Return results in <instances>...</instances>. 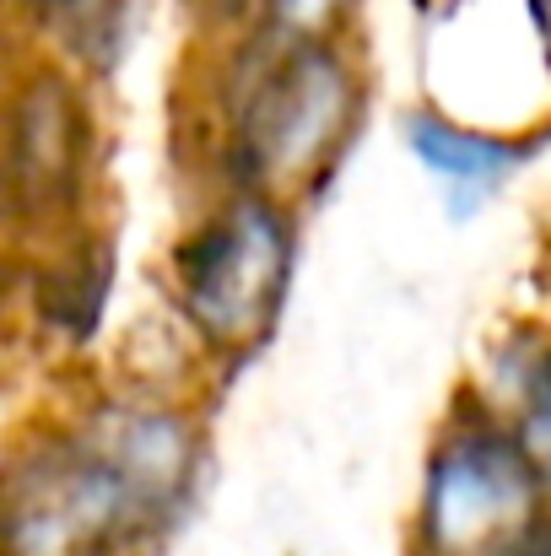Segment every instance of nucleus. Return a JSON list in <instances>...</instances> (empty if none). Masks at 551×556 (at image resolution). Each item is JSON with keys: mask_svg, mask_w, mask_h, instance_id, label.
Segmentation results:
<instances>
[{"mask_svg": "<svg viewBox=\"0 0 551 556\" xmlns=\"http://www.w3.org/2000/svg\"><path fill=\"white\" fill-rule=\"evenodd\" d=\"M358 119L363 76L341 43H276L260 33V54L227 98L233 189L298 205L336 174Z\"/></svg>", "mask_w": 551, "mask_h": 556, "instance_id": "nucleus-1", "label": "nucleus"}, {"mask_svg": "<svg viewBox=\"0 0 551 556\" xmlns=\"http://www.w3.org/2000/svg\"><path fill=\"white\" fill-rule=\"evenodd\" d=\"M298 205L227 189L179 243H174V308L211 357H254L281 319L292 260H298Z\"/></svg>", "mask_w": 551, "mask_h": 556, "instance_id": "nucleus-2", "label": "nucleus"}, {"mask_svg": "<svg viewBox=\"0 0 551 556\" xmlns=\"http://www.w3.org/2000/svg\"><path fill=\"white\" fill-rule=\"evenodd\" d=\"M551 519V497L487 394L449 410L416 497L422 556H509Z\"/></svg>", "mask_w": 551, "mask_h": 556, "instance_id": "nucleus-3", "label": "nucleus"}, {"mask_svg": "<svg viewBox=\"0 0 551 556\" xmlns=\"http://www.w3.org/2000/svg\"><path fill=\"white\" fill-rule=\"evenodd\" d=\"M168 519L120 476V465L60 421L22 443L5 470V556H130Z\"/></svg>", "mask_w": 551, "mask_h": 556, "instance_id": "nucleus-4", "label": "nucleus"}, {"mask_svg": "<svg viewBox=\"0 0 551 556\" xmlns=\"http://www.w3.org/2000/svg\"><path fill=\"white\" fill-rule=\"evenodd\" d=\"M92 98L76 71L38 60L11 98V147H5V205L16 232H43L71 222L92 185Z\"/></svg>", "mask_w": 551, "mask_h": 556, "instance_id": "nucleus-5", "label": "nucleus"}, {"mask_svg": "<svg viewBox=\"0 0 551 556\" xmlns=\"http://www.w3.org/2000/svg\"><path fill=\"white\" fill-rule=\"evenodd\" d=\"M405 147L422 163V174L438 185L454 222H471L476 211H487L536 152V141L471 130V125H460L438 109H411L405 114Z\"/></svg>", "mask_w": 551, "mask_h": 556, "instance_id": "nucleus-6", "label": "nucleus"}, {"mask_svg": "<svg viewBox=\"0 0 551 556\" xmlns=\"http://www.w3.org/2000/svg\"><path fill=\"white\" fill-rule=\"evenodd\" d=\"M27 5L54 60L76 71L82 81H92V76L120 71V60L136 43L147 0H27Z\"/></svg>", "mask_w": 551, "mask_h": 556, "instance_id": "nucleus-7", "label": "nucleus"}, {"mask_svg": "<svg viewBox=\"0 0 551 556\" xmlns=\"http://www.w3.org/2000/svg\"><path fill=\"white\" fill-rule=\"evenodd\" d=\"M498 405V416L509 421V432L519 438L530 470L541 476L551 497V341H525L514 352L498 357V383L487 394Z\"/></svg>", "mask_w": 551, "mask_h": 556, "instance_id": "nucleus-8", "label": "nucleus"}, {"mask_svg": "<svg viewBox=\"0 0 551 556\" xmlns=\"http://www.w3.org/2000/svg\"><path fill=\"white\" fill-rule=\"evenodd\" d=\"M254 16L260 33L276 43H336L341 22L352 16V0H260Z\"/></svg>", "mask_w": 551, "mask_h": 556, "instance_id": "nucleus-9", "label": "nucleus"}, {"mask_svg": "<svg viewBox=\"0 0 551 556\" xmlns=\"http://www.w3.org/2000/svg\"><path fill=\"white\" fill-rule=\"evenodd\" d=\"M200 5H205V11H233V16H238V11H249V5H260V0H200Z\"/></svg>", "mask_w": 551, "mask_h": 556, "instance_id": "nucleus-10", "label": "nucleus"}, {"mask_svg": "<svg viewBox=\"0 0 551 556\" xmlns=\"http://www.w3.org/2000/svg\"><path fill=\"white\" fill-rule=\"evenodd\" d=\"M541 16H551V0H541Z\"/></svg>", "mask_w": 551, "mask_h": 556, "instance_id": "nucleus-11", "label": "nucleus"}]
</instances>
